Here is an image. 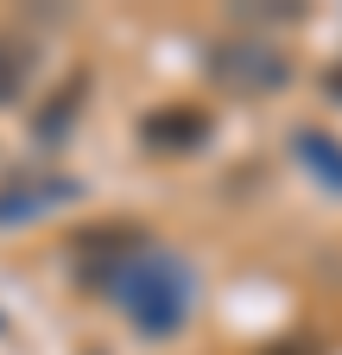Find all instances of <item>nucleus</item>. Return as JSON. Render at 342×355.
Here are the masks:
<instances>
[{"instance_id": "nucleus-4", "label": "nucleus", "mask_w": 342, "mask_h": 355, "mask_svg": "<svg viewBox=\"0 0 342 355\" xmlns=\"http://www.w3.org/2000/svg\"><path fill=\"white\" fill-rule=\"evenodd\" d=\"M291 153H298V165H305L330 197H342V140H330L323 127H298L291 133Z\"/></svg>"}, {"instance_id": "nucleus-2", "label": "nucleus", "mask_w": 342, "mask_h": 355, "mask_svg": "<svg viewBox=\"0 0 342 355\" xmlns=\"http://www.w3.org/2000/svg\"><path fill=\"white\" fill-rule=\"evenodd\" d=\"M203 70H209L216 89H228V96H279L291 83V58L279 44H267V38H216L203 51Z\"/></svg>"}, {"instance_id": "nucleus-6", "label": "nucleus", "mask_w": 342, "mask_h": 355, "mask_svg": "<svg viewBox=\"0 0 342 355\" xmlns=\"http://www.w3.org/2000/svg\"><path fill=\"white\" fill-rule=\"evenodd\" d=\"M330 96H342V70H336V76H330Z\"/></svg>"}, {"instance_id": "nucleus-1", "label": "nucleus", "mask_w": 342, "mask_h": 355, "mask_svg": "<svg viewBox=\"0 0 342 355\" xmlns=\"http://www.w3.org/2000/svg\"><path fill=\"white\" fill-rule=\"evenodd\" d=\"M102 298L146 343H171L197 318V266L171 248H127L102 266Z\"/></svg>"}, {"instance_id": "nucleus-5", "label": "nucleus", "mask_w": 342, "mask_h": 355, "mask_svg": "<svg viewBox=\"0 0 342 355\" xmlns=\"http://www.w3.org/2000/svg\"><path fill=\"white\" fill-rule=\"evenodd\" d=\"M32 76H38V44L26 32H0V108L26 102Z\"/></svg>"}, {"instance_id": "nucleus-3", "label": "nucleus", "mask_w": 342, "mask_h": 355, "mask_svg": "<svg viewBox=\"0 0 342 355\" xmlns=\"http://www.w3.org/2000/svg\"><path fill=\"white\" fill-rule=\"evenodd\" d=\"M82 197V178H64V171H19L0 184V229H26V222L51 216L64 203Z\"/></svg>"}]
</instances>
